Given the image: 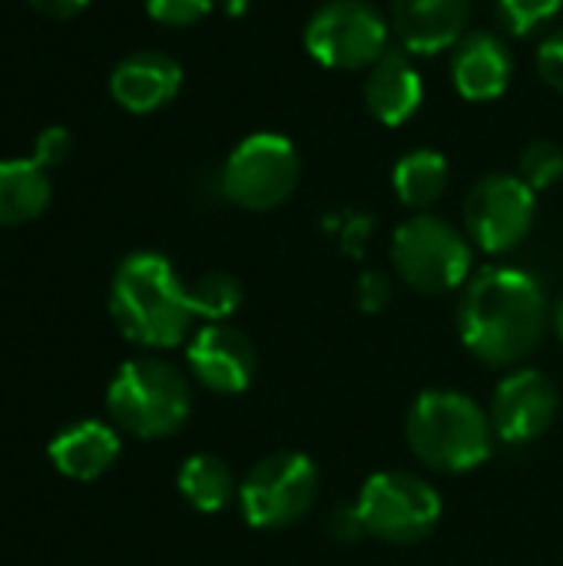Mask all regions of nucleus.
<instances>
[{
	"mask_svg": "<svg viewBox=\"0 0 563 566\" xmlns=\"http://www.w3.org/2000/svg\"><path fill=\"white\" fill-rule=\"evenodd\" d=\"M551 322L541 282L521 269H484L458 302L461 342L475 358L494 368L524 361L544 338Z\"/></svg>",
	"mask_w": 563,
	"mask_h": 566,
	"instance_id": "obj_1",
	"label": "nucleus"
},
{
	"mask_svg": "<svg viewBox=\"0 0 563 566\" xmlns=\"http://www.w3.org/2000/svg\"><path fill=\"white\" fill-rule=\"evenodd\" d=\"M110 315L119 335L139 348H176L192 325L186 285L159 252H133L110 285Z\"/></svg>",
	"mask_w": 563,
	"mask_h": 566,
	"instance_id": "obj_2",
	"label": "nucleus"
},
{
	"mask_svg": "<svg viewBox=\"0 0 563 566\" xmlns=\"http://www.w3.org/2000/svg\"><path fill=\"white\" fill-rule=\"evenodd\" d=\"M411 454L441 474H465L481 468L494 448L491 418L461 391H425L405 418Z\"/></svg>",
	"mask_w": 563,
	"mask_h": 566,
	"instance_id": "obj_3",
	"label": "nucleus"
},
{
	"mask_svg": "<svg viewBox=\"0 0 563 566\" xmlns=\"http://www.w3.org/2000/svg\"><path fill=\"white\" fill-rule=\"evenodd\" d=\"M106 408L119 431L143 441H159L189 421L192 391L176 365L163 358H133L113 375Z\"/></svg>",
	"mask_w": 563,
	"mask_h": 566,
	"instance_id": "obj_4",
	"label": "nucleus"
},
{
	"mask_svg": "<svg viewBox=\"0 0 563 566\" xmlns=\"http://www.w3.org/2000/svg\"><path fill=\"white\" fill-rule=\"evenodd\" d=\"M392 262L408 289L421 295H445L468 282L471 245L451 222L418 212L395 229Z\"/></svg>",
	"mask_w": 563,
	"mask_h": 566,
	"instance_id": "obj_5",
	"label": "nucleus"
},
{
	"mask_svg": "<svg viewBox=\"0 0 563 566\" xmlns=\"http://www.w3.org/2000/svg\"><path fill=\"white\" fill-rule=\"evenodd\" d=\"M299 149L282 133H252L226 159L219 172L222 196L249 212L279 209L299 186Z\"/></svg>",
	"mask_w": 563,
	"mask_h": 566,
	"instance_id": "obj_6",
	"label": "nucleus"
},
{
	"mask_svg": "<svg viewBox=\"0 0 563 566\" xmlns=\"http://www.w3.org/2000/svg\"><path fill=\"white\" fill-rule=\"evenodd\" d=\"M319 497V468L302 451H275L252 464L239 484V504L256 531L299 524Z\"/></svg>",
	"mask_w": 563,
	"mask_h": 566,
	"instance_id": "obj_7",
	"label": "nucleus"
},
{
	"mask_svg": "<svg viewBox=\"0 0 563 566\" xmlns=\"http://www.w3.org/2000/svg\"><path fill=\"white\" fill-rule=\"evenodd\" d=\"M388 20L368 0H329L305 23V50L329 70H368L388 53Z\"/></svg>",
	"mask_w": 563,
	"mask_h": 566,
	"instance_id": "obj_8",
	"label": "nucleus"
},
{
	"mask_svg": "<svg viewBox=\"0 0 563 566\" xmlns=\"http://www.w3.org/2000/svg\"><path fill=\"white\" fill-rule=\"evenodd\" d=\"M365 531L385 544H418L435 534L441 521L438 491L408 471L372 474L355 501Z\"/></svg>",
	"mask_w": 563,
	"mask_h": 566,
	"instance_id": "obj_9",
	"label": "nucleus"
},
{
	"mask_svg": "<svg viewBox=\"0 0 563 566\" xmlns=\"http://www.w3.org/2000/svg\"><path fill=\"white\" fill-rule=\"evenodd\" d=\"M538 216V192L508 172H491L471 186L465 196V226L475 245L491 255L518 249L534 226Z\"/></svg>",
	"mask_w": 563,
	"mask_h": 566,
	"instance_id": "obj_10",
	"label": "nucleus"
},
{
	"mask_svg": "<svg viewBox=\"0 0 563 566\" xmlns=\"http://www.w3.org/2000/svg\"><path fill=\"white\" fill-rule=\"evenodd\" d=\"M557 408H561V395L544 371L534 368L514 371L494 388V401H491L494 438H501L504 444H531L551 431Z\"/></svg>",
	"mask_w": 563,
	"mask_h": 566,
	"instance_id": "obj_11",
	"label": "nucleus"
},
{
	"mask_svg": "<svg viewBox=\"0 0 563 566\" xmlns=\"http://www.w3.org/2000/svg\"><path fill=\"white\" fill-rule=\"evenodd\" d=\"M186 358L196 381L216 395H242L259 368L256 345L249 342V335H242L226 322H212L199 328L189 342Z\"/></svg>",
	"mask_w": 563,
	"mask_h": 566,
	"instance_id": "obj_12",
	"label": "nucleus"
},
{
	"mask_svg": "<svg viewBox=\"0 0 563 566\" xmlns=\"http://www.w3.org/2000/svg\"><path fill=\"white\" fill-rule=\"evenodd\" d=\"M183 86V66L159 50H136L110 73V96L126 113H156Z\"/></svg>",
	"mask_w": 563,
	"mask_h": 566,
	"instance_id": "obj_13",
	"label": "nucleus"
},
{
	"mask_svg": "<svg viewBox=\"0 0 563 566\" xmlns=\"http://www.w3.org/2000/svg\"><path fill=\"white\" fill-rule=\"evenodd\" d=\"M475 0H392V23L408 53L455 46L471 20Z\"/></svg>",
	"mask_w": 563,
	"mask_h": 566,
	"instance_id": "obj_14",
	"label": "nucleus"
},
{
	"mask_svg": "<svg viewBox=\"0 0 563 566\" xmlns=\"http://www.w3.org/2000/svg\"><path fill=\"white\" fill-rule=\"evenodd\" d=\"M425 99V83L415 63L402 46H388V53L368 66L365 73V106L385 126L408 123Z\"/></svg>",
	"mask_w": 563,
	"mask_h": 566,
	"instance_id": "obj_15",
	"label": "nucleus"
},
{
	"mask_svg": "<svg viewBox=\"0 0 563 566\" xmlns=\"http://www.w3.org/2000/svg\"><path fill=\"white\" fill-rule=\"evenodd\" d=\"M514 76V60L494 33H471L455 46L451 80L455 90L471 103L498 99Z\"/></svg>",
	"mask_w": 563,
	"mask_h": 566,
	"instance_id": "obj_16",
	"label": "nucleus"
},
{
	"mask_svg": "<svg viewBox=\"0 0 563 566\" xmlns=\"http://www.w3.org/2000/svg\"><path fill=\"white\" fill-rule=\"evenodd\" d=\"M53 468L70 481H96L119 458V434L103 421H76L63 428L46 448Z\"/></svg>",
	"mask_w": 563,
	"mask_h": 566,
	"instance_id": "obj_17",
	"label": "nucleus"
},
{
	"mask_svg": "<svg viewBox=\"0 0 563 566\" xmlns=\"http://www.w3.org/2000/svg\"><path fill=\"white\" fill-rule=\"evenodd\" d=\"M50 206L46 169L33 159H0V229L23 226Z\"/></svg>",
	"mask_w": 563,
	"mask_h": 566,
	"instance_id": "obj_18",
	"label": "nucleus"
},
{
	"mask_svg": "<svg viewBox=\"0 0 563 566\" xmlns=\"http://www.w3.org/2000/svg\"><path fill=\"white\" fill-rule=\"evenodd\" d=\"M176 488L199 514H219L239 494L232 468L216 454L186 458L179 474H176Z\"/></svg>",
	"mask_w": 563,
	"mask_h": 566,
	"instance_id": "obj_19",
	"label": "nucleus"
},
{
	"mask_svg": "<svg viewBox=\"0 0 563 566\" xmlns=\"http://www.w3.org/2000/svg\"><path fill=\"white\" fill-rule=\"evenodd\" d=\"M392 186L408 209H428L448 189V159L438 149H411L398 159Z\"/></svg>",
	"mask_w": 563,
	"mask_h": 566,
	"instance_id": "obj_20",
	"label": "nucleus"
},
{
	"mask_svg": "<svg viewBox=\"0 0 563 566\" xmlns=\"http://www.w3.org/2000/svg\"><path fill=\"white\" fill-rule=\"evenodd\" d=\"M186 295H189L192 315L206 318L212 325V322L232 318L239 312L246 292H242V282L229 272H206L192 285H186Z\"/></svg>",
	"mask_w": 563,
	"mask_h": 566,
	"instance_id": "obj_21",
	"label": "nucleus"
},
{
	"mask_svg": "<svg viewBox=\"0 0 563 566\" xmlns=\"http://www.w3.org/2000/svg\"><path fill=\"white\" fill-rule=\"evenodd\" d=\"M518 176L534 189H551L563 176V146L551 139H534L524 146L521 159H518Z\"/></svg>",
	"mask_w": 563,
	"mask_h": 566,
	"instance_id": "obj_22",
	"label": "nucleus"
},
{
	"mask_svg": "<svg viewBox=\"0 0 563 566\" xmlns=\"http://www.w3.org/2000/svg\"><path fill=\"white\" fill-rule=\"evenodd\" d=\"M561 7L563 0H498V17L511 33L528 36L548 20H554Z\"/></svg>",
	"mask_w": 563,
	"mask_h": 566,
	"instance_id": "obj_23",
	"label": "nucleus"
},
{
	"mask_svg": "<svg viewBox=\"0 0 563 566\" xmlns=\"http://www.w3.org/2000/svg\"><path fill=\"white\" fill-rule=\"evenodd\" d=\"M212 7H216V0H146V13L166 27H192Z\"/></svg>",
	"mask_w": 563,
	"mask_h": 566,
	"instance_id": "obj_24",
	"label": "nucleus"
},
{
	"mask_svg": "<svg viewBox=\"0 0 563 566\" xmlns=\"http://www.w3.org/2000/svg\"><path fill=\"white\" fill-rule=\"evenodd\" d=\"M73 149V136L63 129V126H46L37 139H33V163L50 169V166H60Z\"/></svg>",
	"mask_w": 563,
	"mask_h": 566,
	"instance_id": "obj_25",
	"label": "nucleus"
},
{
	"mask_svg": "<svg viewBox=\"0 0 563 566\" xmlns=\"http://www.w3.org/2000/svg\"><path fill=\"white\" fill-rule=\"evenodd\" d=\"M538 73H541V80L551 90L563 93V30L551 33L541 43V50H538Z\"/></svg>",
	"mask_w": 563,
	"mask_h": 566,
	"instance_id": "obj_26",
	"label": "nucleus"
},
{
	"mask_svg": "<svg viewBox=\"0 0 563 566\" xmlns=\"http://www.w3.org/2000/svg\"><path fill=\"white\" fill-rule=\"evenodd\" d=\"M392 295H395V285H392V279L385 272H365L362 275V282H358V302H362L365 312L388 308Z\"/></svg>",
	"mask_w": 563,
	"mask_h": 566,
	"instance_id": "obj_27",
	"label": "nucleus"
},
{
	"mask_svg": "<svg viewBox=\"0 0 563 566\" xmlns=\"http://www.w3.org/2000/svg\"><path fill=\"white\" fill-rule=\"evenodd\" d=\"M329 534H332L338 544H355V541H362L368 531H365V521H362L358 507L352 504V507H335V511H332V517H329Z\"/></svg>",
	"mask_w": 563,
	"mask_h": 566,
	"instance_id": "obj_28",
	"label": "nucleus"
},
{
	"mask_svg": "<svg viewBox=\"0 0 563 566\" xmlns=\"http://www.w3.org/2000/svg\"><path fill=\"white\" fill-rule=\"evenodd\" d=\"M90 0H30L33 10H40L43 17H53V20H66V17H76Z\"/></svg>",
	"mask_w": 563,
	"mask_h": 566,
	"instance_id": "obj_29",
	"label": "nucleus"
},
{
	"mask_svg": "<svg viewBox=\"0 0 563 566\" xmlns=\"http://www.w3.org/2000/svg\"><path fill=\"white\" fill-rule=\"evenodd\" d=\"M554 332L561 335V342H563V295H561V302H557V308H554Z\"/></svg>",
	"mask_w": 563,
	"mask_h": 566,
	"instance_id": "obj_30",
	"label": "nucleus"
},
{
	"mask_svg": "<svg viewBox=\"0 0 563 566\" xmlns=\"http://www.w3.org/2000/svg\"><path fill=\"white\" fill-rule=\"evenodd\" d=\"M249 0H229V13H242Z\"/></svg>",
	"mask_w": 563,
	"mask_h": 566,
	"instance_id": "obj_31",
	"label": "nucleus"
}]
</instances>
